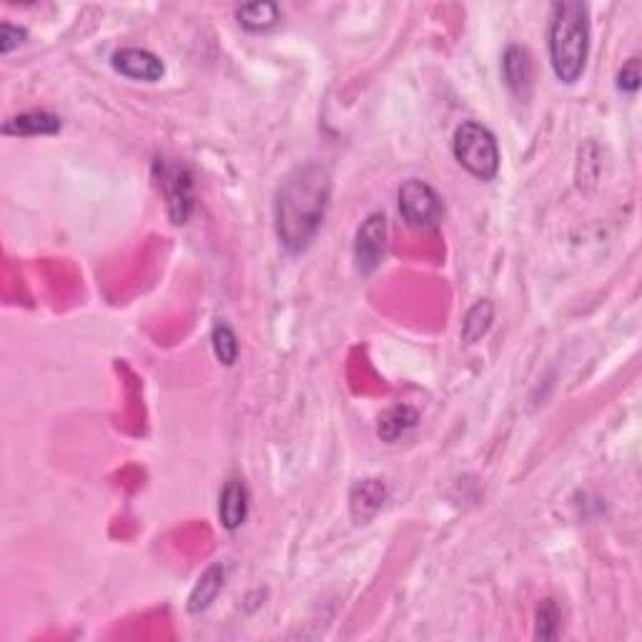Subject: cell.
<instances>
[{
    "label": "cell",
    "mask_w": 642,
    "mask_h": 642,
    "mask_svg": "<svg viewBox=\"0 0 642 642\" xmlns=\"http://www.w3.org/2000/svg\"><path fill=\"white\" fill-rule=\"evenodd\" d=\"M547 51L555 78L575 86L590 58V8L585 3H555L547 28Z\"/></svg>",
    "instance_id": "obj_2"
},
{
    "label": "cell",
    "mask_w": 642,
    "mask_h": 642,
    "mask_svg": "<svg viewBox=\"0 0 642 642\" xmlns=\"http://www.w3.org/2000/svg\"><path fill=\"white\" fill-rule=\"evenodd\" d=\"M111 66L121 76L141 83L161 81L166 73L164 61L153 51H148V48H121V51H116L111 56Z\"/></svg>",
    "instance_id": "obj_7"
},
{
    "label": "cell",
    "mask_w": 642,
    "mask_h": 642,
    "mask_svg": "<svg viewBox=\"0 0 642 642\" xmlns=\"http://www.w3.org/2000/svg\"><path fill=\"white\" fill-rule=\"evenodd\" d=\"M158 176H161V186L169 199V214L174 224H186L194 211V181L186 166L169 164V161H156Z\"/></svg>",
    "instance_id": "obj_6"
},
{
    "label": "cell",
    "mask_w": 642,
    "mask_h": 642,
    "mask_svg": "<svg viewBox=\"0 0 642 642\" xmlns=\"http://www.w3.org/2000/svg\"><path fill=\"white\" fill-rule=\"evenodd\" d=\"M642 86V68L640 58H630L627 63H622V68L617 71V91L635 96Z\"/></svg>",
    "instance_id": "obj_18"
},
{
    "label": "cell",
    "mask_w": 642,
    "mask_h": 642,
    "mask_svg": "<svg viewBox=\"0 0 642 642\" xmlns=\"http://www.w3.org/2000/svg\"><path fill=\"white\" fill-rule=\"evenodd\" d=\"M384 256H387V216L382 211H374L354 236V261L362 274H374L382 266Z\"/></svg>",
    "instance_id": "obj_5"
},
{
    "label": "cell",
    "mask_w": 642,
    "mask_h": 642,
    "mask_svg": "<svg viewBox=\"0 0 642 642\" xmlns=\"http://www.w3.org/2000/svg\"><path fill=\"white\" fill-rule=\"evenodd\" d=\"M236 21L246 33H269L281 23V8L271 0L246 3L236 8Z\"/></svg>",
    "instance_id": "obj_13"
},
{
    "label": "cell",
    "mask_w": 642,
    "mask_h": 642,
    "mask_svg": "<svg viewBox=\"0 0 642 642\" xmlns=\"http://www.w3.org/2000/svg\"><path fill=\"white\" fill-rule=\"evenodd\" d=\"M246 517H249V490H246L244 479H229L221 487L219 495L221 527L229 532H236L244 527Z\"/></svg>",
    "instance_id": "obj_9"
},
{
    "label": "cell",
    "mask_w": 642,
    "mask_h": 642,
    "mask_svg": "<svg viewBox=\"0 0 642 642\" xmlns=\"http://www.w3.org/2000/svg\"><path fill=\"white\" fill-rule=\"evenodd\" d=\"M399 214L412 229H437L444 216V201L437 194L434 186H429L422 179H407L399 186L397 194Z\"/></svg>",
    "instance_id": "obj_4"
},
{
    "label": "cell",
    "mask_w": 642,
    "mask_h": 642,
    "mask_svg": "<svg viewBox=\"0 0 642 642\" xmlns=\"http://www.w3.org/2000/svg\"><path fill=\"white\" fill-rule=\"evenodd\" d=\"M61 131V118L48 111H28L3 123L6 136H53Z\"/></svg>",
    "instance_id": "obj_12"
},
{
    "label": "cell",
    "mask_w": 642,
    "mask_h": 642,
    "mask_svg": "<svg viewBox=\"0 0 642 642\" xmlns=\"http://www.w3.org/2000/svg\"><path fill=\"white\" fill-rule=\"evenodd\" d=\"M26 38H28L26 28L13 26V23H3V26H0V53H3V56H8L13 48H18L21 43H26Z\"/></svg>",
    "instance_id": "obj_19"
},
{
    "label": "cell",
    "mask_w": 642,
    "mask_h": 642,
    "mask_svg": "<svg viewBox=\"0 0 642 642\" xmlns=\"http://www.w3.org/2000/svg\"><path fill=\"white\" fill-rule=\"evenodd\" d=\"M495 321V304L490 299H479L472 309L464 314L462 321V342L464 344H477L479 339L485 337L492 329Z\"/></svg>",
    "instance_id": "obj_15"
},
{
    "label": "cell",
    "mask_w": 642,
    "mask_h": 642,
    "mask_svg": "<svg viewBox=\"0 0 642 642\" xmlns=\"http://www.w3.org/2000/svg\"><path fill=\"white\" fill-rule=\"evenodd\" d=\"M329 201H332V174L319 161L294 166L281 179L274 196V226L279 244L289 254L309 249L327 219Z\"/></svg>",
    "instance_id": "obj_1"
},
{
    "label": "cell",
    "mask_w": 642,
    "mask_h": 642,
    "mask_svg": "<svg viewBox=\"0 0 642 642\" xmlns=\"http://www.w3.org/2000/svg\"><path fill=\"white\" fill-rule=\"evenodd\" d=\"M419 422V412L409 404H397V407L387 409V412L379 417L377 424V434L384 439V442L394 444L399 442L402 437H407Z\"/></svg>",
    "instance_id": "obj_14"
},
{
    "label": "cell",
    "mask_w": 642,
    "mask_h": 642,
    "mask_svg": "<svg viewBox=\"0 0 642 642\" xmlns=\"http://www.w3.org/2000/svg\"><path fill=\"white\" fill-rule=\"evenodd\" d=\"M224 585H226V565L214 562L211 567H206V572L199 577L194 590H191L189 602H186V610H189L191 615H201V612H206L211 605H214L219 592L224 590Z\"/></svg>",
    "instance_id": "obj_11"
},
{
    "label": "cell",
    "mask_w": 642,
    "mask_h": 642,
    "mask_svg": "<svg viewBox=\"0 0 642 642\" xmlns=\"http://www.w3.org/2000/svg\"><path fill=\"white\" fill-rule=\"evenodd\" d=\"M452 153L457 164L477 181H495L500 174V143L485 123H459L452 138Z\"/></svg>",
    "instance_id": "obj_3"
},
{
    "label": "cell",
    "mask_w": 642,
    "mask_h": 642,
    "mask_svg": "<svg viewBox=\"0 0 642 642\" xmlns=\"http://www.w3.org/2000/svg\"><path fill=\"white\" fill-rule=\"evenodd\" d=\"M502 81L510 88L512 96L527 101L532 93V83H535V63H532V53L525 46H507L505 56H502Z\"/></svg>",
    "instance_id": "obj_8"
},
{
    "label": "cell",
    "mask_w": 642,
    "mask_h": 642,
    "mask_svg": "<svg viewBox=\"0 0 642 642\" xmlns=\"http://www.w3.org/2000/svg\"><path fill=\"white\" fill-rule=\"evenodd\" d=\"M211 347H214L216 359L224 367H234L239 362V337L226 321H216L211 329Z\"/></svg>",
    "instance_id": "obj_16"
},
{
    "label": "cell",
    "mask_w": 642,
    "mask_h": 642,
    "mask_svg": "<svg viewBox=\"0 0 642 642\" xmlns=\"http://www.w3.org/2000/svg\"><path fill=\"white\" fill-rule=\"evenodd\" d=\"M387 500V487L382 479H362L357 482L349 495V510H352L354 522H369Z\"/></svg>",
    "instance_id": "obj_10"
},
{
    "label": "cell",
    "mask_w": 642,
    "mask_h": 642,
    "mask_svg": "<svg viewBox=\"0 0 642 642\" xmlns=\"http://www.w3.org/2000/svg\"><path fill=\"white\" fill-rule=\"evenodd\" d=\"M562 612L555 600H542L535 612V637L537 640H555L560 635Z\"/></svg>",
    "instance_id": "obj_17"
}]
</instances>
